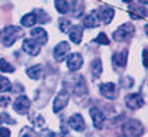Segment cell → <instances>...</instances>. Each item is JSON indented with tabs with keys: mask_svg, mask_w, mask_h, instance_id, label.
<instances>
[{
	"mask_svg": "<svg viewBox=\"0 0 148 137\" xmlns=\"http://www.w3.org/2000/svg\"><path fill=\"white\" fill-rule=\"evenodd\" d=\"M125 103H127V106H128L130 109L135 110V109L143 107L144 100H143V97H141L138 93H132V94H128V96L125 97Z\"/></svg>",
	"mask_w": 148,
	"mask_h": 137,
	"instance_id": "9c48e42d",
	"label": "cell"
},
{
	"mask_svg": "<svg viewBox=\"0 0 148 137\" xmlns=\"http://www.w3.org/2000/svg\"><path fill=\"white\" fill-rule=\"evenodd\" d=\"M0 72H3V73H12V72H14V67L10 63H7L4 59H1L0 60Z\"/></svg>",
	"mask_w": 148,
	"mask_h": 137,
	"instance_id": "603a6c76",
	"label": "cell"
},
{
	"mask_svg": "<svg viewBox=\"0 0 148 137\" xmlns=\"http://www.w3.org/2000/svg\"><path fill=\"white\" fill-rule=\"evenodd\" d=\"M100 92L103 93V96H106L107 98L117 97V86L114 83H103V84H100Z\"/></svg>",
	"mask_w": 148,
	"mask_h": 137,
	"instance_id": "7c38bea8",
	"label": "cell"
},
{
	"mask_svg": "<svg viewBox=\"0 0 148 137\" xmlns=\"http://www.w3.org/2000/svg\"><path fill=\"white\" fill-rule=\"evenodd\" d=\"M0 137H10V130L6 127L0 129Z\"/></svg>",
	"mask_w": 148,
	"mask_h": 137,
	"instance_id": "f546056e",
	"label": "cell"
},
{
	"mask_svg": "<svg viewBox=\"0 0 148 137\" xmlns=\"http://www.w3.org/2000/svg\"><path fill=\"white\" fill-rule=\"evenodd\" d=\"M98 26V17L95 14V12H92L90 14H87L84 19H83V27H88V29H92V27H97Z\"/></svg>",
	"mask_w": 148,
	"mask_h": 137,
	"instance_id": "e0dca14e",
	"label": "cell"
},
{
	"mask_svg": "<svg viewBox=\"0 0 148 137\" xmlns=\"http://www.w3.org/2000/svg\"><path fill=\"white\" fill-rule=\"evenodd\" d=\"M14 110L18 114H26L30 109V100L27 98V96H18L14 101Z\"/></svg>",
	"mask_w": 148,
	"mask_h": 137,
	"instance_id": "5b68a950",
	"label": "cell"
},
{
	"mask_svg": "<svg viewBox=\"0 0 148 137\" xmlns=\"http://www.w3.org/2000/svg\"><path fill=\"white\" fill-rule=\"evenodd\" d=\"M30 120L34 123V126H36V127H41V129H43V126H44V120H43V117H40V116H36V117H34V116H32Z\"/></svg>",
	"mask_w": 148,
	"mask_h": 137,
	"instance_id": "83f0119b",
	"label": "cell"
},
{
	"mask_svg": "<svg viewBox=\"0 0 148 137\" xmlns=\"http://www.w3.org/2000/svg\"><path fill=\"white\" fill-rule=\"evenodd\" d=\"M81 36H83V26H73L70 29V40L78 44L81 41Z\"/></svg>",
	"mask_w": 148,
	"mask_h": 137,
	"instance_id": "ac0fdd59",
	"label": "cell"
},
{
	"mask_svg": "<svg viewBox=\"0 0 148 137\" xmlns=\"http://www.w3.org/2000/svg\"><path fill=\"white\" fill-rule=\"evenodd\" d=\"M103 72V66H101V60L100 59H95L91 63V73L94 77H98Z\"/></svg>",
	"mask_w": 148,
	"mask_h": 137,
	"instance_id": "44dd1931",
	"label": "cell"
},
{
	"mask_svg": "<svg viewBox=\"0 0 148 137\" xmlns=\"http://www.w3.org/2000/svg\"><path fill=\"white\" fill-rule=\"evenodd\" d=\"M69 52H70V46H69L67 41H61V43H58V44L56 46V49H54V59L57 60V61H63V60H66L67 54H69Z\"/></svg>",
	"mask_w": 148,
	"mask_h": 137,
	"instance_id": "8992f818",
	"label": "cell"
},
{
	"mask_svg": "<svg viewBox=\"0 0 148 137\" xmlns=\"http://www.w3.org/2000/svg\"><path fill=\"white\" fill-rule=\"evenodd\" d=\"M7 103H9V97H1L0 98V106H1V107H6Z\"/></svg>",
	"mask_w": 148,
	"mask_h": 137,
	"instance_id": "4dcf8cb0",
	"label": "cell"
},
{
	"mask_svg": "<svg viewBox=\"0 0 148 137\" xmlns=\"http://www.w3.org/2000/svg\"><path fill=\"white\" fill-rule=\"evenodd\" d=\"M134 33V26L132 24H121L115 32H114V36L112 39L115 41H124V40H128Z\"/></svg>",
	"mask_w": 148,
	"mask_h": 137,
	"instance_id": "3957f363",
	"label": "cell"
},
{
	"mask_svg": "<svg viewBox=\"0 0 148 137\" xmlns=\"http://www.w3.org/2000/svg\"><path fill=\"white\" fill-rule=\"evenodd\" d=\"M40 137H56V134L49 129H43V131L40 133Z\"/></svg>",
	"mask_w": 148,
	"mask_h": 137,
	"instance_id": "f1b7e54d",
	"label": "cell"
},
{
	"mask_svg": "<svg viewBox=\"0 0 148 137\" xmlns=\"http://www.w3.org/2000/svg\"><path fill=\"white\" fill-rule=\"evenodd\" d=\"M56 9L58 10V13L66 14V13L70 10V3H69V1H60V0H57V1H56Z\"/></svg>",
	"mask_w": 148,
	"mask_h": 137,
	"instance_id": "7402d4cb",
	"label": "cell"
},
{
	"mask_svg": "<svg viewBox=\"0 0 148 137\" xmlns=\"http://www.w3.org/2000/svg\"><path fill=\"white\" fill-rule=\"evenodd\" d=\"M21 36H24L23 29L16 27V26H6L4 30H3V34H1V40H3L4 47H10V46L17 39H20Z\"/></svg>",
	"mask_w": 148,
	"mask_h": 137,
	"instance_id": "6da1fadb",
	"label": "cell"
},
{
	"mask_svg": "<svg viewBox=\"0 0 148 137\" xmlns=\"http://www.w3.org/2000/svg\"><path fill=\"white\" fill-rule=\"evenodd\" d=\"M36 14L34 13H27L26 16L21 17V24L24 27H33L36 24Z\"/></svg>",
	"mask_w": 148,
	"mask_h": 137,
	"instance_id": "ffe728a7",
	"label": "cell"
},
{
	"mask_svg": "<svg viewBox=\"0 0 148 137\" xmlns=\"http://www.w3.org/2000/svg\"><path fill=\"white\" fill-rule=\"evenodd\" d=\"M10 89H12L10 81H9L7 78L0 77V92H1V93H4V92H9Z\"/></svg>",
	"mask_w": 148,
	"mask_h": 137,
	"instance_id": "d4e9b609",
	"label": "cell"
},
{
	"mask_svg": "<svg viewBox=\"0 0 148 137\" xmlns=\"http://www.w3.org/2000/svg\"><path fill=\"white\" fill-rule=\"evenodd\" d=\"M20 137H37V133L33 130V129L26 127V129H23V131H21Z\"/></svg>",
	"mask_w": 148,
	"mask_h": 137,
	"instance_id": "4316f807",
	"label": "cell"
},
{
	"mask_svg": "<svg viewBox=\"0 0 148 137\" xmlns=\"http://www.w3.org/2000/svg\"><path fill=\"white\" fill-rule=\"evenodd\" d=\"M71 27H73V24H71V21H70L69 19H61L60 20V30H61L63 33L70 32Z\"/></svg>",
	"mask_w": 148,
	"mask_h": 137,
	"instance_id": "cb8c5ba5",
	"label": "cell"
},
{
	"mask_svg": "<svg viewBox=\"0 0 148 137\" xmlns=\"http://www.w3.org/2000/svg\"><path fill=\"white\" fill-rule=\"evenodd\" d=\"M0 124H1V116H0Z\"/></svg>",
	"mask_w": 148,
	"mask_h": 137,
	"instance_id": "1f68e13d",
	"label": "cell"
},
{
	"mask_svg": "<svg viewBox=\"0 0 148 137\" xmlns=\"http://www.w3.org/2000/svg\"><path fill=\"white\" fill-rule=\"evenodd\" d=\"M95 43H98V44H110V39L107 37V34L106 33H100L98 36H97V39H95Z\"/></svg>",
	"mask_w": 148,
	"mask_h": 137,
	"instance_id": "484cf974",
	"label": "cell"
},
{
	"mask_svg": "<svg viewBox=\"0 0 148 137\" xmlns=\"http://www.w3.org/2000/svg\"><path fill=\"white\" fill-rule=\"evenodd\" d=\"M32 36H33V40L36 41L38 46H43V44H46L47 43V32L44 30V29H41V27H34L33 30H32Z\"/></svg>",
	"mask_w": 148,
	"mask_h": 137,
	"instance_id": "8fae6325",
	"label": "cell"
},
{
	"mask_svg": "<svg viewBox=\"0 0 148 137\" xmlns=\"http://www.w3.org/2000/svg\"><path fill=\"white\" fill-rule=\"evenodd\" d=\"M134 13H138L137 14V19H144L145 16H147V10L145 9H141V3H137V1H134V3H131L130 4V16H132Z\"/></svg>",
	"mask_w": 148,
	"mask_h": 137,
	"instance_id": "2e32d148",
	"label": "cell"
},
{
	"mask_svg": "<svg viewBox=\"0 0 148 137\" xmlns=\"http://www.w3.org/2000/svg\"><path fill=\"white\" fill-rule=\"evenodd\" d=\"M67 66H69V69L70 70H78L81 66H83V57H81V54H78V53H73V54H70L69 56V59H67Z\"/></svg>",
	"mask_w": 148,
	"mask_h": 137,
	"instance_id": "5bb4252c",
	"label": "cell"
},
{
	"mask_svg": "<svg viewBox=\"0 0 148 137\" xmlns=\"http://www.w3.org/2000/svg\"><path fill=\"white\" fill-rule=\"evenodd\" d=\"M27 76L30 78H33V80H40L43 77V67L37 64V66H33V67L27 69Z\"/></svg>",
	"mask_w": 148,
	"mask_h": 137,
	"instance_id": "d6986e66",
	"label": "cell"
},
{
	"mask_svg": "<svg viewBox=\"0 0 148 137\" xmlns=\"http://www.w3.org/2000/svg\"><path fill=\"white\" fill-rule=\"evenodd\" d=\"M69 124L75 131H83L86 129V121L80 114H73L71 117L69 118Z\"/></svg>",
	"mask_w": 148,
	"mask_h": 137,
	"instance_id": "4fadbf2b",
	"label": "cell"
},
{
	"mask_svg": "<svg viewBox=\"0 0 148 137\" xmlns=\"http://www.w3.org/2000/svg\"><path fill=\"white\" fill-rule=\"evenodd\" d=\"M97 17L101 20L104 24H108L111 23V20L114 17V10L111 9L110 6H101L97 12Z\"/></svg>",
	"mask_w": 148,
	"mask_h": 137,
	"instance_id": "52a82bcc",
	"label": "cell"
},
{
	"mask_svg": "<svg viewBox=\"0 0 148 137\" xmlns=\"http://www.w3.org/2000/svg\"><path fill=\"white\" fill-rule=\"evenodd\" d=\"M23 50L30 56H37L40 53V46L33 39H26L23 41Z\"/></svg>",
	"mask_w": 148,
	"mask_h": 137,
	"instance_id": "30bf717a",
	"label": "cell"
},
{
	"mask_svg": "<svg viewBox=\"0 0 148 137\" xmlns=\"http://www.w3.org/2000/svg\"><path fill=\"white\" fill-rule=\"evenodd\" d=\"M127 56H128V52L127 50H124V52H121V53H115L114 56H112V64H114V67H124L125 64H127Z\"/></svg>",
	"mask_w": 148,
	"mask_h": 137,
	"instance_id": "9a60e30c",
	"label": "cell"
},
{
	"mask_svg": "<svg viewBox=\"0 0 148 137\" xmlns=\"http://www.w3.org/2000/svg\"><path fill=\"white\" fill-rule=\"evenodd\" d=\"M69 98H70L69 92H67V90H61V92L57 94L54 103H53V112H54V113H58L60 110H63V109L66 107Z\"/></svg>",
	"mask_w": 148,
	"mask_h": 137,
	"instance_id": "277c9868",
	"label": "cell"
},
{
	"mask_svg": "<svg viewBox=\"0 0 148 137\" xmlns=\"http://www.w3.org/2000/svg\"><path fill=\"white\" fill-rule=\"evenodd\" d=\"M144 129L138 120H128L123 124V134L125 137H140Z\"/></svg>",
	"mask_w": 148,
	"mask_h": 137,
	"instance_id": "7a4b0ae2",
	"label": "cell"
},
{
	"mask_svg": "<svg viewBox=\"0 0 148 137\" xmlns=\"http://www.w3.org/2000/svg\"><path fill=\"white\" fill-rule=\"evenodd\" d=\"M90 114H91L94 127H95V129H98V130H101V129H103V126H104V121H106L104 114H103L97 107H91V109H90Z\"/></svg>",
	"mask_w": 148,
	"mask_h": 137,
	"instance_id": "ba28073f",
	"label": "cell"
}]
</instances>
